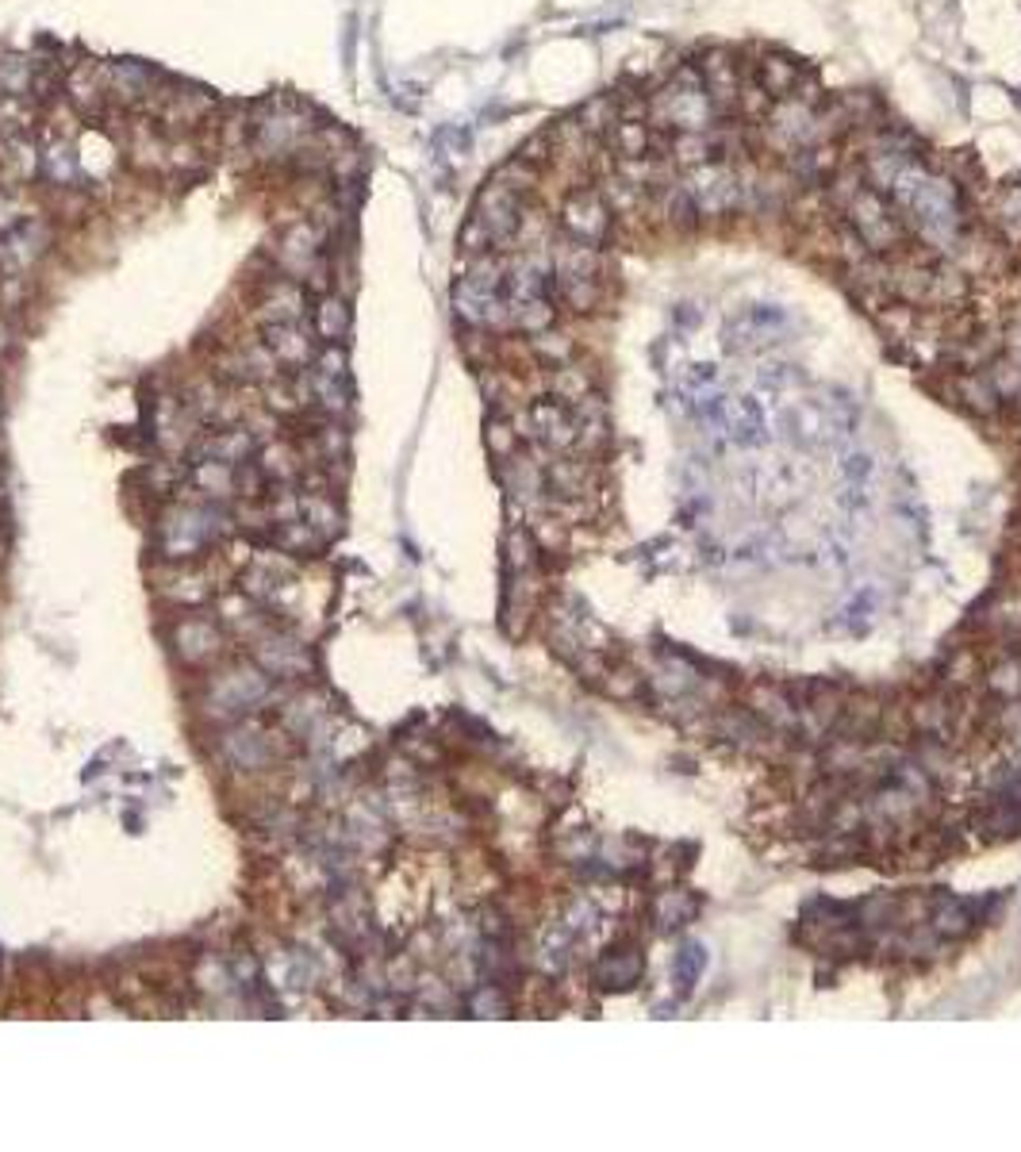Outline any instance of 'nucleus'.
<instances>
[{
	"label": "nucleus",
	"mask_w": 1021,
	"mask_h": 1152,
	"mask_svg": "<svg viewBox=\"0 0 1021 1152\" xmlns=\"http://www.w3.org/2000/svg\"><path fill=\"white\" fill-rule=\"evenodd\" d=\"M557 228H561V235L573 239V243L603 246L607 239H611L614 212L607 208V200L599 197V189H591V185H573L557 204Z\"/></svg>",
	"instance_id": "2"
},
{
	"label": "nucleus",
	"mask_w": 1021,
	"mask_h": 1152,
	"mask_svg": "<svg viewBox=\"0 0 1021 1152\" xmlns=\"http://www.w3.org/2000/svg\"><path fill=\"white\" fill-rule=\"evenodd\" d=\"M265 350L277 357L280 365H303L311 362V334L303 323H265Z\"/></svg>",
	"instance_id": "12"
},
{
	"label": "nucleus",
	"mask_w": 1021,
	"mask_h": 1152,
	"mask_svg": "<svg viewBox=\"0 0 1021 1152\" xmlns=\"http://www.w3.org/2000/svg\"><path fill=\"white\" fill-rule=\"evenodd\" d=\"M308 311V288L300 281H273L262 296V323H300Z\"/></svg>",
	"instance_id": "10"
},
{
	"label": "nucleus",
	"mask_w": 1021,
	"mask_h": 1152,
	"mask_svg": "<svg viewBox=\"0 0 1021 1152\" xmlns=\"http://www.w3.org/2000/svg\"><path fill=\"white\" fill-rule=\"evenodd\" d=\"M722 427L734 434L737 442H761L765 439V411H761L757 400H726V416H722Z\"/></svg>",
	"instance_id": "15"
},
{
	"label": "nucleus",
	"mask_w": 1021,
	"mask_h": 1152,
	"mask_svg": "<svg viewBox=\"0 0 1021 1152\" xmlns=\"http://www.w3.org/2000/svg\"><path fill=\"white\" fill-rule=\"evenodd\" d=\"M522 208H526L522 192H514L503 181L488 177V185L477 192V204H473V220L488 231L496 251H514V231H519Z\"/></svg>",
	"instance_id": "4"
},
{
	"label": "nucleus",
	"mask_w": 1021,
	"mask_h": 1152,
	"mask_svg": "<svg viewBox=\"0 0 1021 1152\" xmlns=\"http://www.w3.org/2000/svg\"><path fill=\"white\" fill-rule=\"evenodd\" d=\"M526 423H530L526 434H534L537 442H545V446L553 450H565L573 446V442H580V419L561 400H537L534 408H530Z\"/></svg>",
	"instance_id": "6"
},
{
	"label": "nucleus",
	"mask_w": 1021,
	"mask_h": 1152,
	"mask_svg": "<svg viewBox=\"0 0 1021 1152\" xmlns=\"http://www.w3.org/2000/svg\"><path fill=\"white\" fill-rule=\"evenodd\" d=\"M100 77H104V92L108 100H120V104H138V100L151 97V85L154 74L138 62H104L100 66Z\"/></svg>",
	"instance_id": "7"
},
{
	"label": "nucleus",
	"mask_w": 1021,
	"mask_h": 1152,
	"mask_svg": "<svg viewBox=\"0 0 1021 1152\" xmlns=\"http://www.w3.org/2000/svg\"><path fill=\"white\" fill-rule=\"evenodd\" d=\"M38 174H43L54 189H77L85 169H81V158H77L74 139L54 135L51 143L43 146V169H38Z\"/></svg>",
	"instance_id": "9"
},
{
	"label": "nucleus",
	"mask_w": 1021,
	"mask_h": 1152,
	"mask_svg": "<svg viewBox=\"0 0 1021 1152\" xmlns=\"http://www.w3.org/2000/svg\"><path fill=\"white\" fill-rule=\"evenodd\" d=\"M753 85L772 100L795 97V89L802 85V69L795 66L791 58H784V54L768 51V54H761V62H753Z\"/></svg>",
	"instance_id": "8"
},
{
	"label": "nucleus",
	"mask_w": 1021,
	"mask_h": 1152,
	"mask_svg": "<svg viewBox=\"0 0 1021 1152\" xmlns=\"http://www.w3.org/2000/svg\"><path fill=\"white\" fill-rule=\"evenodd\" d=\"M530 350H534L542 362H550L553 369L557 365H568V357H573V339L561 331H553V326H545V331H537L534 339H530Z\"/></svg>",
	"instance_id": "22"
},
{
	"label": "nucleus",
	"mask_w": 1021,
	"mask_h": 1152,
	"mask_svg": "<svg viewBox=\"0 0 1021 1152\" xmlns=\"http://www.w3.org/2000/svg\"><path fill=\"white\" fill-rule=\"evenodd\" d=\"M311 326H315V334H319V339H326V342L346 339V331H349L346 300H342L339 292H323L315 300V308H311Z\"/></svg>",
	"instance_id": "14"
},
{
	"label": "nucleus",
	"mask_w": 1021,
	"mask_h": 1152,
	"mask_svg": "<svg viewBox=\"0 0 1021 1152\" xmlns=\"http://www.w3.org/2000/svg\"><path fill=\"white\" fill-rule=\"evenodd\" d=\"M576 120L584 123V131H588L591 139H603L607 131L614 128V123L622 120V104H619V92H607V97H596L588 100V104L576 112Z\"/></svg>",
	"instance_id": "17"
},
{
	"label": "nucleus",
	"mask_w": 1021,
	"mask_h": 1152,
	"mask_svg": "<svg viewBox=\"0 0 1021 1152\" xmlns=\"http://www.w3.org/2000/svg\"><path fill=\"white\" fill-rule=\"evenodd\" d=\"M212 112V100L204 92H166V108H162V120L174 123V128L189 131L197 123H204V115Z\"/></svg>",
	"instance_id": "16"
},
{
	"label": "nucleus",
	"mask_w": 1021,
	"mask_h": 1152,
	"mask_svg": "<svg viewBox=\"0 0 1021 1152\" xmlns=\"http://www.w3.org/2000/svg\"><path fill=\"white\" fill-rule=\"evenodd\" d=\"M699 74H703V85L707 92H711L714 108H719V115L726 120L730 112H737V100H742V62H734V54L722 51V46H714V51L703 54V62H699Z\"/></svg>",
	"instance_id": "5"
},
{
	"label": "nucleus",
	"mask_w": 1021,
	"mask_h": 1152,
	"mask_svg": "<svg viewBox=\"0 0 1021 1152\" xmlns=\"http://www.w3.org/2000/svg\"><path fill=\"white\" fill-rule=\"evenodd\" d=\"M661 204H665L661 212L668 215V223H673V228H680V231L699 228V220H703V215H699V204L691 200V192H688V185H684V181L668 185V189L661 192Z\"/></svg>",
	"instance_id": "18"
},
{
	"label": "nucleus",
	"mask_w": 1021,
	"mask_h": 1152,
	"mask_svg": "<svg viewBox=\"0 0 1021 1152\" xmlns=\"http://www.w3.org/2000/svg\"><path fill=\"white\" fill-rule=\"evenodd\" d=\"M308 131V123H303L300 112H273L269 120L257 123L254 139H257V151L262 154H280V151H292L296 143H300V135Z\"/></svg>",
	"instance_id": "13"
},
{
	"label": "nucleus",
	"mask_w": 1021,
	"mask_h": 1152,
	"mask_svg": "<svg viewBox=\"0 0 1021 1152\" xmlns=\"http://www.w3.org/2000/svg\"><path fill=\"white\" fill-rule=\"evenodd\" d=\"M108 92H104V77H100V66H74L66 77V104L74 108L77 115H97L104 108Z\"/></svg>",
	"instance_id": "11"
},
{
	"label": "nucleus",
	"mask_w": 1021,
	"mask_h": 1152,
	"mask_svg": "<svg viewBox=\"0 0 1021 1152\" xmlns=\"http://www.w3.org/2000/svg\"><path fill=\"white\" fill-rule=\"evenodd\" d=\"M991 220L1010 243H1021V185H1007V189L995 192Z\"/></svg>",
	"instance_id": "20"
},
{
	"label": "nucleus",
	"mask_w": 1021,
	"mask_h": 1152,
	"mask_svg": "<svg viewBox=\"0 0 1021 1152\" xmlns=\"http://www.w3.org/2000/svg\"><path fill=\"white\" fill-rule=\"evenodd\" d=\"M841 212H845V228L856 235V243L868 254H876V258H891V254H899L902 243H907V223H902V215L895 212L891 200L872 189V185H864Z\"/></svg>",
	"instance_id": "1"
},
{
	"label": "nucleus",
	"mask_w": 1021,
	"mask_h": 1152,
	"mask_svg": "<svg viewBox=\"0 0 1021 1152\" xmlns=\"http://www.w3.org/2000/svg\"><path fill=\"white\" fill-rule=\"evenodd\" d=\"M637 976H642V956H637L634 949H626V953L603 956V961H599V968H596V979H599V984H603V987H614V992H619V987L637 984Z\"/></svg>",
	"instance_id": "19"
},
{
	"label": "nucleus",
	"mask_w": 1021,
	"mask_h": 1152,
	"mask_svg": "<svg viewBox=\"0 0 1021 1152\" xmlns=\"http://www.w3.org/2000/svg\"><path fill=\"white\" fill-rule=\"evenodd\" d=\"M707 968V953L703 945H688L680 949V956H676V979H680V987H691L699 979V972Z\"/></svg>",
	"instance_id": "23"
},
{
	"label": "nucleus",
	"mask_w": 1021,
	"mask_h": 1152,
	"mask_svg": "<svg viewBox=\"0 0 1021 1152\" xmlns=\"http://www.w3.org/2000/svg\"><path fill=\"white\" fill-rule=\"evenodd\" d=\"M492 177H496V181H503V185H508V189L522 192V197H530V192H534L537 185H542V169H537L534 162L519 158V154H514L511 162H503V166L496 169Z\"/></svg>",
	"instance_id": "21"
},
{
	"label": "nucleus",
	"mask_w": 1021,
	"mask_h": 1152,
	"mask_svg": "<svg viewBox=\"0 0 1021 1152\" xmlns=\"http://www.w3.org/2000/svg\"><path fill=\"white\" fill-rule=\"evenodd\" d=\"M684 185H688L691 200L699 204V215H703V220L742 212L745 192H750V185H745L742 177H737V169L726 166V162H707V166H699V169H688Z\"/></svg>",
	"instance_id": "3"
}]
</instances>
